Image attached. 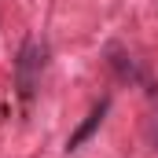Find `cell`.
<instances>
[{"mask_svg":"<svg viewBox=\"0 0 158 158\" xmlns=\"http://www.w3.org/2000/svg\"><path fill=\"white\" fill-rule=\"evenodd\" d=\"M40 74H44V48L37 40H26L19 48V59H15V88H19L22 103H33V96L40 88Z\"/></svg>","mask_w":158,"mask_h":158,"instance_id":"6da1fadb","label":"cell"},{"mask_svg":"<svg viewBox=\"0 0 158 158\" xmlns=\"http://www.w3.org/2000/svg\"><path fill=\"white\" fill-rule=\"evenodd\" d=\"M107 110H110V96H103V99H99V103H96V107L88 110V118H85L77 129L70 132V140H66V151H70V155H74V151H81V143H85V140H88V136H92V132H96V129L103 125Z\"/></svg>","mask_w":158,"mask_h":158,"instance_id":"7a4b0ae2","label":"cell"},{"mask_svg":"<svg viewBox=\"0 0 158 158\" xmlns=\"http://www.w3.org/2000/svg\"><path fill=\"white\" fill-rule=\"evenodd\" d=\"M155 147H158V132H155Z\"/></svg>","mask_w":158,"mask_h":158,"instance_id":"3957f363","label":"cell"}]
</instances>
